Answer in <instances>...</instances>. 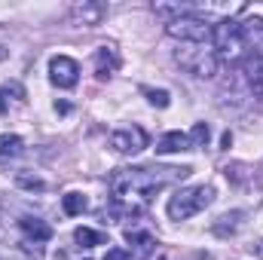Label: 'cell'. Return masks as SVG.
<instances>
[{"label":"cell","instance_id":"1","mask_svg":"<svg viewBox=\"0 0 263 260\" xmlns=\"http://www.w3.org/2000/svg\"><path fill=\"white\" fill-rule=\"evenodd\" d=\"M190 165H138V169H117L110 175V193L114 202L126 205L132 211H141V202L153 199L168 184H178L190 175Z\"/></svg>","mask_w":263,"mask_h":260},{"label":"cell","instance_id":"2","mask_svg":"<svg viewBox=\"0 0 263 260\" xmlns=\"http://www.w3.org/2000/svg\"><path fill=\"white\" fill-rule=\"evenodd\" d=\"M175 62L184 67L187 73L199 77V80H211L217 73V67H220V59H217L211 43H178Z\"/></svg>","mask_w":263,"mask_h":260},{"label":"cell","instance_id":"3","mask_svg":"<svg viewBox=\"0 0 263 260\" xmlns=\"http://www.w3.org/2000/svg\"><path fill=\"white\" fill-rule=\"evenodd\" d=\"M211 46H214L217 59H223V62H242L248 55L245 34H242L239 22H233V18H223L211 28Z\"/></svg>","mask_w":263,"mask_h":260},{"label":"cell","instance_id":"4","mask_svg":"<svg viewBox=\"0 0 263 260\" xmlns=\"http://www.w3.org/2000/svg\"><path fill=\"white\" fill-rule=\"evenodd\" d=\"M214 202V187L202 184V187H184L168 199V217L172 220H187L199 211H205Z\"/></svg>","mask_w":263,"mask_h":260},{"label":"cell","instance_id":"5","mask_svg":"<svg viewBox=\"0 0 263 260\" xmlns=\"http://www.w3.org/2000/svg\"><path fill=\"white\" fill-rule=\"evenodd\" d=\"M211 18L199 15V12H187V15H178L172 22H165V34L178 43H208L211 40Z\"/></svg>","mask_w":263,"mask_h":260},{"label":"cell","instance_id":"6","mask_svg":"<svg viewBox=\"0 0 263 260\" xmlns=\"http://www.w3.org/2000/svg\"><path fill=\"white\" fill-rule=\"evenodd\" d=\"M147 144H150V138L141 126H123V129H114V135H110V147L117 153H126V156L141 153Z\"/></svg>","mask_w":263,"mask_h":260},{"label":"cell","instance_id":"7","mask_svg":"<svg viewBox=\"0 0 263 260\" xmlns=\"http://www.w3.org/2000/svg\"><path fill=\"white\" fill-rule=\"evenodd\" d=\"M49 80L59 86V89H73L77 80H80V65L70 59V55H55L49 62Z\"/></svg>","mask_w":263,"mask_h":260},{"label":"cell","instance_id":"8","mask_svg":"<svg viewBox=\"0 0 263 260\" xmlns=\"http://www.w3.org/2000/svg\"><path fill=\"white\" fill-rule=\"evenodd\" d=\"M104 15H107V3H98V0H83L70 6V18L80 28H95L104 22Z\"/></svg>","mask_w":263,"mask_h":260},{"label":"cell","instance_id":"9","mask_svg":"<svg viewBox=\"0 0 263 260\" xmlns=\"http://www.w3.org/2000/svg\"><path fill=\"white\" fill-rule=\"evenodd\" d=\"M25 98H28V92H25L22 83H15V80L3 83V86H0V114H12V110H18V107L25 104Z\"/></svg>","mask_w":263,"mask_h":260},{"label":"cell","instance_id":"10","mask_svg":"<svg viewBox=\"0 0 263 260\" xmlns=\"http://www.w3.org/2000/svg\"><path fill=\"white\" fill-rule=\"evenodd\" d=\"M117 65H120V59H117V49L114 46H98L95 49V77L98 80H110Z\"/></svg>","mask_w":263,"mask_h":260},{"label":"cell","instance_id":"11","mask_svg":"<svg viewBox=\"0 0 263 260\" xmlns=\"http://www.w3.org/2000/svg\"><path fill=\"white\" fill-rule=\"evenodd\" d=\"M18 230H22L28 239H34V242H49V239H52V227H49L46 220H40V217H22V220H18Z\"/></svg>","mask_w":263,"mask_h":260},{"label":"cell","instance_id":"12","mask_svg":"<svg viewBox=\"0 0 263 260\" xmlns=\"http://www.w3.org/2000/svg\"><path fill=\"white\" fill-rule=\"evenodd\" d=\"M181 150H193L187 132H165L156 144V153H181Z\"/></svg>","mask_w":263,"mask_h":260},{"label":"cell","instance_id":"13","mask_svg":"<svg viewBox=\"0 0 263 260\" xmlns=\"http://www.w3.org/2000/svg\"><path fill=\"white\" fill-rule=\"evenodd\" d=\"M126 242L135 245L138 257H150L153 248H156V239H153L150 233H144V230H126Z\"/></svg>","mask_w":263,"mask_h":260},{"label":"cell","instance_id":"14","mask_svg":"<svg viewBox=\"0 0 263 260\" xmlns=\"http://www.w3.org/2000/svg\"><path fill=\"white\" fill-rule=\"evenodd\" d=\"M73 242H77V245H80V251H83V248L104 245V242H107V236H104V233H98V230H92V227H77V230H73Z\"/></svg>","mask_w":263,"mask_h":260},{"label":"cell","instance_id":"15","mask_svg":"<svg viewBox=\"0 0 263 260\" xmlns=\"http://www.w3.org/2000/svg\"><path fill=\"white\" fill-rule=\"evenodd\" d=\"M239 28H242V34H245V43H248V49H251V43H257L263 49V18H245V22H239Z\"/></svg>","mask_w":263,"mask_h":260},{"label":"cell","instance_id":"16","mask_svg":"<svg viewBox=\"0 0 263 260\" xmlns=\"http://www.w3.org/2000/svg\"><path fill=\"white\" fill-rule=\"evenodd\" d=\"M22 147H25V141H22L18 135H0V162H3V159L18 156V153H22Z\"/></svg>","mask_w":263,"mask_h":260},{"label":"cell","instance_id":"17","mask_svg":"<svg viewBox=\"0 0 263 260\" xmlns=\"http://www.w3.org/2000/svg\"><path fill=\"white\" fill-rule=\"evenodd\" d=\"M242 217H245L242 211H233V214H223V217H220V220L214 224V233H217V236H230V233H236V230L242 227Z\"/></svg>","mask_w":263,"mask_h":260},{"label":"cell","instance_id":"18","mask_svg":"<svg viewBox=\"0 0 263 260\" xmlns=\"http://www.w3.org/2000/svg\"><path fill=\"white\" fill-rule=\"evenodd\" d=\"M248 80H251V86L263 95V49L254 59H248Z\"/></svg>","mask_w":263,"mask_h":260},{"label":"cell","instance_id":"19","mask_svg":"<svg viewBox=\"0 0 263 260\" xmlns=\"http://www.w3.org/2000/svg\"><path fill=\"white\" fill-rule=\"evenodd\" d=\"M62 208H65V214H70V217L83 214V211H86V196L83 193H67L65 199H62Z\"/></svg>","mask_w":263,"mask_h":260},{"label":"cell","instance_id":"20","mask_svg":"<svg viewBox=\"0 0 263 260\" xmlns=\"http://www.w3.org/2000/svg\"><path fill=\"white\" fill-rule=\"evenodd\" d=\"M15 184L25 187V190H46V181L37 178V175H31V172H18L15 175Z\"/></svg>","mask_w":263,"mask_h":260},{"label":"cell","instance_id":"21","mask_svg":"<svg viewBox=\"0 0 263 260\" xmlns=\"http://www.w3.org/2000/svg\"><path fill=\"white\" fill-rule=\"evenodd\" d=\"M208 138H211L208 123H196L193 132H190V147H205V144H208Z\"/></svg>","mask_w":263,"mask_h":260},{"label":"cell","instance_id":"22","mask_svg":"<svg viewBox=\"0 0 263 260\" xmlns=\"http://www.w3.org/2000/svg\"><path fill=\"white\" fill-rule=\"evenodd\" d=\"M141 92H144V95H147V101H150V104H153V107H168V101H172V98H168V92H165V89H147V86H144V89H141Z\"/></svg>","mask_w":263,"mask_h":260},{"label":"cell","instance_id":"23","mask_svg":"<svg viewBox=\"0 0 263 260\" xmlns=\"http://www.w3.org/2000/svg\"><path fill=\"white\" fill-rule=\"evenodd\" d=\"M55 260H92V257L83 254V251H73V248H62V251L55 254Z\"/></svg>","mask_w":263,"mask_h":260},{"label":"cell","instance_id":"24","mask_svg":"<svg viewBox=\"0 0 263 260\" xmlns=\"http://www.w3.org/2000/svg\"><path fill=\"white\" fill-rule=\"evenodd\" d=\"M104 260H135L129 254V251H123V248H110L107 254H104Z\"/></svg>","mask_w":263,"mask_h":260},{"label":"cell","instance_id":"25","mask_svg":"<svg viewBox=\"0 0 263 260\" xmlns=\"http://www.w3.org/2000/svg\"><path fill=\"white\" fill-rule=\"evenodd\" d=\"M6 55H9V49H6V46H0V62H3Z\"/></svg>","mask_w":263,"mask_h":260}]
</instances>
